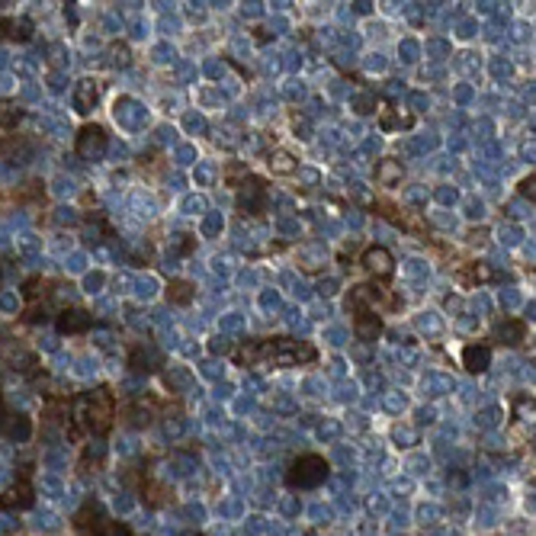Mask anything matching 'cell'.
I'll return each mask as SVG.
<instances>
[{"label":"cell","instance_id":"6da1fadb","mask_svg":"<svg viewBox=\"0 0 536 536\" xmlns=\"http://www.w3.org/2000/svg\"><path fill=\"white\" fill-rule=\"evenodd\" d=\"M113 418H116V405H113L109 389H94L74 401V424L94 430L96 437H103L113 428ZM77 428H74V434H77Z\"/></svg>","mask_w":536,"mask_h":536},{"label":"cell","instance_id":"7a4b0ae2","mask_svg":"<svg viewBox=\"0 0 536 536\" xmlns=\"http://www.w3.org/2000/svg\"><path fill=\"white\" fill-rule=\"evenodd\" d=\"M325 478H328V463L321 456H315V453L299 456L296 463L289 466V472H286V482H289L292 488H318Z\"/></svg>","mask_w":536,"mask_h":536},{"label":"cell","instance_id":"3957f363","mask_svg":"<svg viewBox=\"0 0 536 536\" xmlns=\"http://www.w3.org/2000/svg\"><path fill=\"white\" fill-rule=\"evenodd\" d=\"M263 347L273 354L276 366H292V363H299V360H312L315 356V350L308 347V344H292L289 337H276L273 344H263Z\"/></svg>","mask_w":536,"mask_h":536},{"label":"cell","instance_id":"277c9868","mask_svg":"<svg viewBox=\"0 0 536 536\" xmlns=\"http://www.w3.org/2000/svg\"><path fill=\"white\" fill-rule=\"evenodd\" d=\"M363 270L385 283V280L395 273V257H392V251L389 247H382V244L366 247V251H363Z\"/></svg>","mask_w":536,"mask_h":536},{"label":"cell","instance_id":"5b68a950","mask_svg":"<svg viewBox=\"0 0 536 536\" xmlns=\"http://www.w3.org/2000/svg\"><path fill=\"white\" fill-rule=\"evenodd\" d=\"M241 187L244 189H241V196H238V209L244 212V216H261L263 206H267V187H263V180L247 177Z\"/></svg>","mask_w":536,"mask_h":536},{"label":"cell","instance_id":"8992f818","mask_svg":"<svg viewBox=\"0 0 536 536\" xmlns=\"http://www.w3.org/2000/svg\"><path fill=\"white\" fill-rule=\"evenodd\" d=\"M106 151V132L100 125H84L77 135V154L87 161H100Z\"/></svg>","mask_w":536,"mask_h":536},{"label":"cell","instance_id":"52a82bcc","mask_svg":"<svg viewBox=\"0 0 536 536\" xmlns=\"http://www.w3.org/2000/svg\"><path fill=\"white\" fill-rule=\"evenodd\" d=\"M354 331L360 341H376L379 334H382V318H379L373 308H354Z\"/></svg>","mask_w":536,"mask_h":536},{"label":"cell","instance_id":"ba28073f","mask_svg":"<svg viewBox=\"0 0 536 536\" xmlns=\"http://www.w3.org/2000/svg\"><path fill=\"white\" fill-rule=\"evenodd\" d=\"M90 325H94V318H90V312H84V308H65V312L58 315L61 334H84V331H90Z\"/></svg>","mask_w":536,"mask_h":536},{"label":"cell","instance_id":"9c48e42d","mask_svg":"<svg viewBox=\"0 0 536 536\" xmlns=\"http://www.w3.org/2000/svg\"><path fill=\"white\" fill-rule=\"evenodd\" d=\"M96 100H100V84L96 80H80L77 87H74V109L77 113L87 116L90 109L96 106Z\"/></svg>","mask_w":536,"mask_h":536},{"label":"cell","instance_id":"30bf717a","mask_svg":"<svg viewBox=\"0 0 536 536\" xmlns=\"http://www.w3.org/2000/svg\"><path fill=\"white\" fill-rule=\"evenodd\" d=\"M463 366L469 373H485L488 366H492V350H488L485 344H469V347L463 350Z\"/></svg>","mask_w":536,"mask_h":536},{"label":"cell","instance_id":"8fae6325","mask_svg":"<svg viewBox=\"0 0 536 536\" xmlns=\"http://www.w3.org/2000/svg\"><path fill=\"white\" fill-rule=\"evenodd\" d=\"M401 177H405V170H401V161H379L376 164V183L379 187H401Z\"/></svg>","mask_w":536,"mask_h":536},{"label":"cell","instance_id":"7c38bea8","mask_svg":"<svg viewBox=\"0 0 536 536\" xmlns=\"http://www.w3.org/2000/svg\"><path fill=\"white\" fill-rule=\"evenodd\" d=\"M267 164H270V170H273L276 177H292L299 170V161L292 158L289 151H270Z\"/></svg>","mask_w":536,"mask_h":536},{"label":"cell","instance_id":"4fadbf2b","mask_svg":"<svg viewBox=\"0 0 536 536\" xmlns=\"http://www.w3.org/2000/svg\"><path fill=\"white\" fill-rule=\"evenodd\" d=\"M523 334H527V325H523L521 318H507L504 325H498V337H501V344H521L523 341Z\"/></svg>","mask_w":536,"mask_h":536},{"label":"cell","instance_id":"5bb4252c","mask_svg":"<svg viewBox=\"0 0 536 536\" xmlns=\"http://www.w3.org/2000/svg\"><path fill=\"white\" fill-rule=\"evenodd\" d=\"M193 296H196V289L187 280H170V286H167V302H174V305H189Z\"/></svg>","mask_w":536,"mask_h":536},{"label":"cell","instance_id":"9a60e30c","mask_svg":"<svg viewBox=\"0 0 536 536\" xmlns=\"http://www.w3.org/2000/svg\"><path fill=\"white\" fill-rule=\"evenodd\" d=\"M129 366L135 373H154L161 366V360H158V354H151V350H132V356H129Z\"/></svg>","mask_w":536,"mask_h":536},{"label":"cell","instance_id":"2e32d148","mask_svg":"<svg viewBox=\"0 0 536 536\" xmlns=\"http://www.w3.org/2000/svg\"><path fill=\"white\" fill-rule=\"evenodd\" d=\"M488 280H492V267H488V263H469V267L463 270V283H469V286L488 283Z\"/></svg>","mask_w":536,"mask_h":536},{"label":"cell","instance_id":"e0dca14e","mask_svg":"<svg viewBox=\"0 0 536 536\" xmlns=\"http://www.w3.org/2000/svg\"><path fill=\"white\" fill-rule=\"evenodd\" d=\"M261 354H263V344L261 341H251V344H241V347L235 350V360H238L241 366H244V363L251 366V363L261 360Z\"/></svg>","mask_w":536,"mask_h":536},{"label":"cell","instance_id":"ac0fdd59","mask_svg":"<svg viewBox=\"0 0 536 536\" xmlns=\"http://www.w3.org/2000/svg\"><path fill=\"white\" fill-rule=\"evenodd\" d=\"M23 119V109L16 103H0V129H16V123Z\"/></svg>","mask_w":536,"mask_h":536},{"label":"cell","instance_id":"d6986e66","mask_svg":"<svg viewBox=\"0 0 536 536\" xmlns=\"http://www.w3.org/2000/svg\"><path fill=\"white\" fill-rule=\"evenodd\" d=\"M135 109H138L135 100H119L116 103V119H123L125 125H135L138 116H142V113H135Z\"/></svg>","mask_w":536,"mask_h":536},{"label":"cell","instance_id":"ffe728a7","mask_svg":"<svg viewBox=\"0 0 536 536\" xmlns=\"http://www.w3.org/2000/svg\"><path fill=\"white\" fill-rule=\"evenodd\" d=\"M379 125H382L385 132H392V129H411V125H414V116H392V113H382Z\"/></svg>","mask_w":536,"mask_h":536},{"label":"cell","instance_id":"44dd1931","mask_svg":"<svg viewBox=\"0 0 536 536\" xmlns=\"http://www.w3.org/2000/svg\"><path fill=\"white\" fill-rule=\"evenodd\" d=\"M96 536H132V530L119 521H103L100 527H96Z\"/></svg>","mask_w":536,"mask_h":536},{"label":"cell","instance_id":"7402d4cb","mask_svg":"<svg viewBox=\"0 0 536 536\" xmlns=\"http://www.w3.org/2000/svg\"><path fill=\"white\" fill-rule=\"evenodd\" d=\"M10 504H20V507H30L32 504V488L26 485V482H20V485L13 488V494H10Z\"/></svg>","mask_w":536,"mask_h":536},{"label":"cell","instance_id":"603a6c76","mask_svg":"<svg viewBox=\"0 0 536 536\" xmlns=\"http://www.w3.org/2000/svg\"><path fill=\"white\" fill-rule=\"evenodd\" d=\"M225 180H228V187H241V180H247V167L232 164L228 170H225Z\"/></svg>","mask_w":536,"mask_h":536},{"label":"cell","instance_id":"cb8c5ba5","mask_svg":"<svg viewBox=\"0 0 536 536\" xmlns=\"http://www.w3.org/2000/svg\"><path fill=\"white\" fill-rule=\"evenodd\" d=\"M354 109H356V113H363V116H366V113H376V96H373V94H360L354 100Z\"/></svg>","mask_w":536,"mask_h":536},{"label":"cell","instance_id":"d4e9b609","mask_svg":"<svg viewBox=\"0 0 536 536\" xmlns=\"http://www.w3.org/2000/svg\"><path fill=\"white\" fill-rule=\"evenodd\" d=\"M10 30H13V36H16V39H30V36H32V23H30V20L10 23Z\"/></svg>","mask_w":536,"mask_h":536},{"label":"cell","instance_id":"484cf974","mask_svg":"<svg viewBox=\"0 0 536 536\" xmlns=\"http://www.w3.org/2000/svg\"><path fill=\"white\" fill-rule=\"evenodd\" d=\"M521 196H527L530 203H533V199H536V177H533V174H530L527 180L521 183Z\"/></svg>","mask_w":536,"mask_h":536},{"label":"cell","instance_id":"4316f807","mask_svg":"<svg viewBox=\"0 0 536 536\" xmlns=\"http://www.w3.org/2000/svg\"><path fill=\"white\" fill-rule=\"evenodd\" d=\"M113 61L116 65H129V49L125 45H113Z\"/></svg>","mask_w":536,"mask_h":536},{"label":"cell","instance_id":"83f0119b","mask_svg":"<svg viewBox=\"0 0 536 536\" xmlns=\"http://www.w3.org/2000/svg\"><path fill=\"white\" fill-rule=\"evenodd\" d=\"M13 437L16 440H26V437H30V420L20 418V424H13Z\"/></svg>","mask_w":536,"mask_h":536},{"label":"cell","instance_id":"f1b7e54d","mask_svg":"<svg viewBox=\"0 0 536 536\" xmlns=\"http://www.w3.org/2000/svg\"><path fill=\"white\" fill-rule=\"evenodd\" d=\"M39 286H42V280H30V283H26V289H23V296H26V299H36V296H39Z\"/></svg>","mask_w":536,"mask_h":536},{"label":"cell","instance_id":"f546056e","mask_svg":"<svg viewBox=\"0 0 536 536\" xmlns=\"http://www.w3.org/2000/svg\"><path fill=\"white\" fill-rule=\"evenodd\" d=\"M100 286H103V276H100V273H90V276H87V292H96Z\"/></svg>","mask_w":536,"mask_h":536},{"label":"cell","instance_id":"4dcf8cb0","mask_svg":"<svg viewBox=\"0 0 536 536\" xmlns=\"http://www.w3.org/2000/svg\"><path fill=\"white\" fill-rule=\"evenodd\" d=\"M334 286H337V283H334V280H328V283H321V292H325V296H334V292H337Z\"/></svg>","mask_w":536,"mask_h":536},{"label":"cell","instance_id":"1f68e13d","mask_svg":"<svg viewBox=\"0 0 536 536\" xmlns=\"http://www.w3.org/2000/svg\"><path fill=\"white\" fill-rule=\"evenodd\" d=\"M225 350H228V344H225V341H222V337H218V341H216V344H212V354H225Z\"/></svg>","mask_w":536,"mask_h":536},{"label":"cell","instance_id":"d6a6232c","mask_svg":"<svg viewBox=\"0 0 536 536\" xmlns=\"http://www.w3.org/2000/svg\"><path fill=\"white\" fill-rule=\"evenodd\" d=\"M216 228H218V216H212L209 222H206V232H216Z\"/></svg>","mask_w":536,"mask_h":536},{"label":"cell","instance_id":"836d02e7","mask_svg":"<svg viewBox=\"0 0 536 536\" xmlns=\"http://www.w3.org/2000/svg\"><path fill=\"white\" fill-rule=\"evenodd\" d=\"M354 10H356V13H370V4H363V0H360V4H354Z\"/></svg>","mask_w":536,"mask_h":536},{"label":"cell","instance_id":"e575fe53","mask_svg":"<svg viewBox=\"0 0 536 536\" xmlns=\"http://www.w3.org/2000/svg\"><path fill=\"white\" fill-rule=\"evenodd\" d=\"M7 30H10V23H7V20H0V39L7 36Z\"/></svg>","mask_w":536,"mask_h":536},{"label":"cell","instance_id":"d590c367","mask_svg":"<svg viewBox=\"0 0 536 536\" xmlns=\"http://www.w3.org/2000/svg\"><path fill=\"white\" fill-rule=\"evenodd\" d=\"M0 428H4V405H0Z\"/></svg>","mask_w":536,"mask_h":536}]
</instances>
